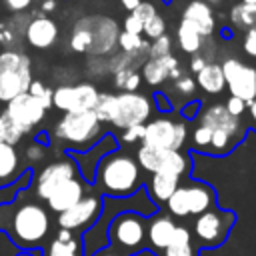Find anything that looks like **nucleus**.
<instances>
[{
    "label": "nucleus",
    "mask_w": 256,
    "mask_h": 256,
    "mask_svg": "<svg viewBox=\"0 0 256 256\" xmlns=\"http://www.w3.org/2000/svg\"><path fill=\"white\" fill-rule=\"evenodd\" d=\"M188 138V128L180 120L168 116H158L144 124V146L162 148V150H182Z\"/></svg>",
    "instance_id": "9d476101"
},
{
    "label": "nucleus",
    "mask_w": 256,
    "mask_h": 256,
    "mask_svg": "<svg viewBox=\"0 0 256 256\" xmlns=\"http://www.w3.org/2000/svg\"><path fill=\"white\" fill-rule=\"evenodd\" d=\"M32 2H34V0H32ZM40 2H42V0H40Z\"/></svg>",
    "instance_id": "e2e57ef3"
},
{
    "label": "nucleus",
    "mask_w": 256,
    "mask_h": 256,
    "mask_svg": "<svg viewBox=\"0 0 256 256\" xmlns=\"http://www.w3.org/2000/svg\"><path fill=\"white\" fill-rule=\"evenodd\" d=\"M92 256H124V254H120L118 250H114L112 246H102L100 250H96Z\"/></svg>",
    "instance_id": "5fc2aeb1"
},
{
    "label": "nucleus",
    "mask_w": 256,
    "mask_h": 256,
    "mask_svg": "<svg viewBox=\"0 0 256 256\" xmlns=\"http://www.w3.org/2000/svg\"><path fill=\"white\" fill-rule=\"evenodd\" d=\"M132 14H134L138 20H142V22L146 24V22H148V20H152L158 12H156V6H154L152 2H142V4L132 12Z\"/></svg>",
    "instance_id": "c03bdc74"
},
{
    "label": "nucleus",
    "mask_w": 256,
    "mask_h": 256,
    "mask_svg": "<svg viewBox=\"0 0 256 256\" xmlns=\"http://www.w3.org/2000/svg\"><path fill=\"white\" fill-rule=\"evenodd\" d=\"M14 256H42V252L40 250H20Z\"/></svg>",
    "instance_id": "13d9d810"
},
{
    "label": "nucleus",
    "mask_w": 256,
    "mask_h": 256,
    "mask_svg": "<svg viewBox=\"0 0 256 256\" xmlns=\"http://www.w3.org/2000/svg\"><path fill=\"white\" fill-rule=\"evenodd\" d=\"M52 136L70 146V152H86L102 138V122L94 110L66 112L54 126Z\"/></svg>",
    "instance_id": "7ed1b4c3"
},
{
    "label": "nucleus",
    "mask_w": 256,
    "mask_h": 256,
    "mask_svg": "<svg viewBox=\"0 0 256 256\" xmlns=\"http://www.w3.org/2000/svg\"><path fill=\"white\" fill-rule=\"evenodd\" d=\"M210 140H212V130L208 126H202L198 124L192 132V148L196 152H208V146H210Z\"/></svg>",
    "instance_id": "e433bc0d"
},
{
    "label": "nucleus",
    "mask_w": 256,
    "mask_h": 256,
    "mask_svg": "<svg viewBox=\"0 0 256 256\" xmlns=\"http://www.w3.org/2000/svg\"><path fill=\"white\" fill-rule=\"evenodd\" d=\"M178 58L176 56H164V58H148L142 64V78L146 80V84L150 86H160L166 80H170L172 72L178 70Z\"/></svg>",
    "instance_id": "5701e85b"
},
{
    "label": "nucleus",
    "mask_w": 256,
    "mask_h": 256,
    "mask_svg": "<svg viewBox=\"0 0 256 256\" xmlns=\"http://www.w3.org/2000/svg\"><path fill=\"white\" fill-rule=\"evenodd\" d=\"M56 6H58V0H42V2H40V12H42L44 16H48L50 12L56 10Z\"/></svg>",
    "instance_id": "864d4df0"
},
{
    "label": "nucleus",
    "mask_w": 256,
    "mask_h": 256,
    "mask_svg": "<svg viewBox=\"0 0 256 256\" xmlns=\"http://www.w3.org/2000/svg\"><path fill=\"white\" fill-rule=\"evenodd\" d=\"M2 126H4V114H0V130H2Z\"/></svg>",
    "instance_id": "052dcab7"
},
{
    "label": "nucleus",
    "mask_w": 256,
    "mask_h": 256,
    "mask_svg": "<svg viewBox=\"0 0 256 256\" xmlns=\"http://www.w3.org/2000/svg\"><path fill=\"white\" fill-rule=\"evenodd\" d=\"M50 226L52 224H50L48 210L38 202H26L14 210L8 234L18 248L32 250L42 246L52 236Z\"/></svg>",
    "instance_id": "f03ea898"
},
{
    "label": "nucleus",
    "mask_w": 256,
    "mask_h": 256,
    "mask_svg": "<svg viewBox=\"0 0 256 256\" xmlns=\"http://www.w3.org/2000/svg\"><path fill=\"white\" fill-rule=\"evenodd\" d=\"M70 48L78 54H84V52L92 50V30H90L86 18L82 22H78V26L74 28V32L70 36Z\"/></svg>",
    "instance_id": "c85d7f7f"
},
{
    "label": "nucleus",
    "mask_w": 256,
    "mask_h": 256,
    "mask_svg": "<svg viewBox=\"0 0 256 256\" xmlns=\"http://www.w3.org/2000/svg\"><path fill=\"white\" fill-rule=\"evenodd\" d=\"M102 212H104V198L100 194H84V198L78 204L56 216V224L60 230H68L82 236L102 216Z\"/></svg>",
    "instance_id": "9b49d317"
},
{
    "label": "nucleus",
    "mask_w": 256,
    "mask_h": 256,
    "mask_svg": "<svg viewBox=\"0 0 256 256\" xmlns=\"http://www.w3.org/2000/svg\"><path fill=\"white\" fill-rule=\"evenodd\" d=\"M224 106H226V110H228L234 118H240V116L246 112V106H248V104H246L244 100L236 98V96H230V98L226 100V104H224Z\"/></svg>",
    "instance_id": "49530a36"
},
{
    "label": "nucleus",
    "mask_w": 256,
    "mask_h": 256,
    "mask_svg": "<svg viewBox=\"0 0 256 256\" xmlns=\"http://www.w3.org/2000/svg\"><path fill=\"white\" fill-rule=\"evenodd\" d=\"M234 224H236V212L234 210H224V208L214 206V208H210L204 214L194 218L192 228H190L192 240L200 250L220 248L228 240Z\"/></svg>",
    "instance_id": "423d86ee"
},
{
    "label": "nucleus",
    "mask_w": 256,
    "mask_h": 256,
    "mask_svg": "<svg viewBox=\"0 0 256 256\" xmlns=\"http://www.w3.org/2000/svg\"><path fill=\"white\" fill-rule=\"evenodd\" d=\"M32 68L24 70H6L0 72V102H10L16 96L28 92L32 84Z\"/></svg>",
    "instance_id": "aec40b11"
},
{
    "label": "nucleus",
    "mask_w": 256,
    "mask_h": 256,
    "mask_svg": "<svg viewBox=\"0 0 256 256\" xmlns=\"http://www.w3.org/2000/svg\"><path fill=\"white\" fill-rule=\"evenodd\" d=\"M154 104L146 94L140 92H118L112 100V118L110 124L124 130L130 126L146 124L152 116Z\"/></svg>",
    "instance_id": "6e6552de"
},
{
    "label": "nucleus",
    "mask_w": 256,
    "mask_h": 256,
    "mask_svg": "<svg viewBox=\"0 0 256 256\" xmlns=\"http://www.w3.org/2000/svg\"><path fill=\"white\" fill-rule=\"evenodd\" d=\"M230 22L238 28V30H256V4H236L230 10Z\"/></svg>",
    "instance_id": "cd10ccee"
},
{
    "label": "nucleus",
    "mask_w": 256,
    "mask_h": 256,
    "mask_svg": "<svg viewBox=\"0 0 256 256\" xmlns=\"http://www.w3.org/2000/svg\"><path fill=\"white\" fill-rule=\"evenodd\" d=\"M2 2L12 14H20L32 6V0H2Z\"/></svg>",
    "instance_id": "09e8293b"
},
{
    "label": "nucleus",
    "mask_w": 256,
    "mask_h": 256,
    "mask_svg": "<svg viewBox=\"0 0 256 256\" xmlns=\"http://www.w3.org/2000/svg\"><path fill=\"white\" fill-rule=\"evenodd\" d=\"M78 174H80V170H78L76 160H72L70 154H64L62 158H58V160L46 164V166L38 172L36 182H34V192H36V196H38L40 200L46 202V200L50 198V194H52L60 184H64V182H68V180H72V178H78Z\"/></svg>",
    "instance_id": "ddd939ff"
},
{
    "label": "nucleus",
    "mask_w": 256,
    "mask_h": 256,
    "mask_svg": "<svg viewBox=\"0 0 256 256\" xmlns=\"http://www.w3.org/2000/svg\"><path fill=\"white\" fill-rule=\"evenodd\" d=\"M4 114V112H2ZM26 132L20 128V126H16L12 120H8L6 116H4V126H2V130H0V142H6V144H10V146H16L20 140H22V136H24Z\"/></svg>",
    "instance_id": "c9c22d12"
},
{
    "label": "nucleus",
    "mask_w": 256,
    "mask_h": 256,
    "mask_svg": "<svg viewBox=\"0 0 256 256\" xmlns=\"http://www.w3.org/2000/svg\"><path fill=\"white\" fill-rule=\"evenodd\" d=\"M112 100H114V94H110V92H100L98 104H96V108H94L96 118H98L100 122H108V124H110V118H112Z\"/></svg>",
    "instance_id": "4c0bfd02"
},
{
    "label": "nucleus",
    "mask_w": 256,
    "mask_h": 256,
    "mask_svg": "<svg viewBox=\"0 0 256 256\" xmlns=\"http://www.w3.org/2000/svg\"><path fill=\"white\" fill-rule=\"evenodd\" d=\"M244 4H256V0H242Z\"/></svg>",
    "instance_id": "680f3d73"
},
{
    "label": "nucleus",
    "mask_w": 256,
    "mask_h": 256,
    "mask_svg": "<svg viewBox=\"0 0 256 256\" xmlns=\"http://www.w3.org/2000/svg\"><path fill=\"white\" fill-rule=\"evenodd\" d=\"M4 116L8 120H12L16 126H20L28 134L34 126H38L44 120L46 110H44V106L34 96H30L28 92H24V94L16 96L14 100H10L6 104Z\"/></svg>",
    "instance_id": "2eb2a0df"
},
{
    "label": "nucleus",
    "mask_w": 256,
    "mask_h": 256,
    "mask_svg": "<svg viewBox=\"0 0 256 256\" xmlns=\"http://www.w3.org/2000/svg\"><path fill=\"white\" fill-rule=\"evenodd\" d=\"M42 256H84V242L78 234L60 230L54 232L40 248Z\"/></svg>",
    "instance_id": "6ab92c4d"
},
{
    "label": "nucleus",
    "mask_w": 256,
    "mask_h": 256,
    "mask_svg": "<svg viewBox=\"0 0 256 256\" xmlns=\"http://www.w3.org/2000/svg\"><path fill=\"white\" fill-rule=\"evenodd\" d=\"M172 86H174L176 92H180V94H184V96H192V94L196 92V80L190 78V76H182V78L174 80Z\"/></svg>",
    "instance_id": "37998d69"
},
{
    "label": "nucleus",
    "mask_w": 256,
    "mask_h": 256,
    "mask_svg": "<svg viewBox=\"0 0 256 256\" xmlns=\"http://www.w3.org/2000/svg\"><path fill=\"white\" fill-rule=\"evenodd\" d=\"M188 238H192L190 228L178 224L176 218H172L166 210L154 212L150 218H146V248L154 254Z\"/></svg>",
    "instance_id": "1a4fd4ad"
},
{
    "label": "nucleus",
    "mask_w": 256,
    "mask_h": 256,
    "mask_svg": "<svg viewBox=\"0 0 256 256\" xmlns=\"http://www.w3.org/2000/svg\"><path fill=\"white\" fill-rule=\"evenodd\" d=\"M170 50H172V40H170L168 34H164V36L150 42L148 56L150 58H164V56H170Z\"/></svg>",
    "instance_id": "58836bf2"
},
{
    "label": "nucleus",
    "mask_w": 256,
    "mask_h": 256,
    "mask_svg": "<svg viewBox=\"0 0 256 256\" xmlns=\"http://www.w3.org/2000/svg\"><path fill=\"white\" fill-rule=\"evenodd\" d=\"M176 40H178V46L182 52L186 54H200V48H202V34L186 20H180L178 22V28H176Z\"/></svg>",
    "instance_id": "a878e982"
},
{
    "label": "nucleus",
    "mask_w": 256,
    "mask_h": 256,
    "mask_svg": "<svg viewBox=\"0 0 256 256\" xmlns=\"http://www.w3.org/2000/svg\"><path fill=\"white\" fill-rule=\"evenodd\" d=\"M144 184L142 168L136 162V156H130L124 150H114L106 154L94 172V186L100 196L126 198L136 194Z\"/></svg>",
    "instance_id": "f257e3e1"
},
{
    "label": "nucleus",
    "mask_w": 256,
    "mask_h": 256,
    "mask_svg": "<svg viewBox=\"0 0 256 256\" xmlns=\"http://www.w3.org/2000/svg\"><path fill=\"white\" fill-rule=\"evenodd\" d=\"M248 108H250V118H252V128L256 130V100H254V102H250V104H248Z\"/></svg>",
    "instance_id": "4d7b16f0"
},
{
    "label": "nucleus",
    "mask_w": 256,
    "mask_h": 256,
    "mask_svg": "<svg viewBox=\"0 0 256 256\" xmlns=\"http://www.w3.org/2000/svg\"><path fill=\"white\" fill-rule=\"evenodd\" d=\"M30 178H32V174H30V170H26L24 174L16 176V180L2 184L0 186V204H10L12 200H16V194L30 184Z\"/></svg>",
    "instance_id": "473e14b6"
},
{
    "label": "nucleus",
    "mask_w": 256,
    "mask_h": 256,
    "mask_svg": "<svg viewBox=\"0 0 256 256\" xmlns=\"http://www.w3.org/2000/svg\"><path fill=\"white\" fill-rule=\"evenodd\" d=\"M108 246L124 256H134L146 248V218L134 210H122L106 228Z\"/></svg>",
    "instance_id": "39448f33"
},
{
    "label": "nucleus",
    "mask_w": 256,
    "mask_h": 256,
    "mask_svg": "<svg viewBox=\"0 0 256 256\" xmlns=\"http://www.w3.org/2000/svg\"><path fill=\"white\" fill-rule=\"evenodd\" d=\"M118 46H120V50L124 52V54H130V56H138V54H142V52H146L148 54V50H150V42H146L142 36H138V34H128V32H120L118 34Z\"/></svg>",
    "instance_id": "c756f323"
},
{
    "label": "nucleus",
    "mask_w": 256,
    "mask_h": 256,
    "mask_svg": "<svg viewBox=\"0 0 256 256\" xmlns=\"http://www.w3.org/2000/svg\"><path fill=\"white\" fill-rule=\"evenodd\" d=\"M30 22V14H14L12 18L0 22V46L6 50H16L24 40L26 26Z\"/></svg>",
    "instance_id": "b1692460"
},
{
    "label": "nucleus",
    "mask_w": 256,
    "mask_h": 256,
    "mask_svg": "<svg viewBox=\"0 0 256 256\" xmlns=\"http://www.w3.org/2000/svg\"><path fill=\"white\" fill-rule=\"evenodd\" d=\"M164 34H166V20L160 14H156L152 20H148L144 24V36L148 40H156V38H160Z\"/></svg>",
    "instance_id": "ea45409f"
},
{
    "label": "nucleus",
    "mask_w": 256,
    "mask_h": 256,
    "mask_svg": "<svg viewBox=\"0 0 256 256\" xmlns=\"http://www.w3.org/2000/svg\"><path fill=\"white\" fill-rule=\"evenodd\" d=\"M122 26H124V32H128V34H138V36H142V32H144V22L138 20L134 14H128V16L124 18Z\"/></svg>",
    "instance_id": "a18cd8bd"
},
{
    "label": "nucleus",
    "mask_w": 256,
    "mask_h": 256,
    "mask_svg": "<svg viewBox=\"0 0 256 256\" xmlns=\"http://www.w3.org/2000/svg\"><path fill=\"white\" fill-rule=\"evenodd\" d=\"M196 86H200L204 92L208 94H220L226 88V80H224V72L222 66L216 62H208L198 74H196Z\"/></svg>",
    "instance_id": "393cba45"
},
{
    "label": "nucleus",
    "mask_w": 256,
    "mask_h": 256,
    "mask_svg": "<svg viewBox=\"0 0 256 256\" xmlns=\"http://www.w3.org/2000/svg\"><path fill=\"white\" fill-rule=\"evenodd\" d=\"M214 206H218L216 190L202 180L186 178L180 182L176 192L166 202V212L176 220L178 218H196Z\"/></svg>",
    "instance_id": "20e7f679"
},
{
    "label": "nucleus",
    "mask_w": 256,
    "mask_h": 256,
    "mask_svg": "<svg viewBox=\"0 0 256 256\" xmlns=\"http://www.w3.org/2000/svg\"><path fill=\"white\" fill-rule=\"evenodd\" d=\"M200 116V124L208 126L212 130H224L228 134H232L234 138L242 140L244 138V126L240 122V118H234L224 104H210L206 110H202Z\"/></svg>",
    "instance_id": "f3484780"
},
{
    "label": "nucleus",
    "mask_w": 256,
    "mask_h": 256,
    "mask_svg": "<svg viewBox=\"0 0 256 256\" xmlns=\"http://www.w3.org/2000/svg\"><path fill=\"white\" fill-rule=\"evenodd\" d=\"M206 64H208V60H206L202 54H194V56H192V60H190V70H192L194 74H198Z\"/></svg>",
    "instance_id": "3c124183"
},
{
    "label": "nucleus",
    "mask_w": 256,
    "mask_h": 256,
    "mask_svg": "<svg viewBox=\"0 0 256 256\" xmlns=\"http://www.w3.org/2000/svg\"><path fill=\"white\" fill-rule=\"evenodd\" d=\"M198 112H200V102H190V104H186V106H182V116L184 118H196L198 116Z\"/></svg>",
    "instance_id": "8fccbe9b"
},
{
    "label": "nucleus",
    "mask_w": 256,
    "mask_h": 256,
    "mask_svg": "<svg viewBox=\"0 0 256 256\" xmlns=\"http://www.w3.org/2000/svg\"><path fill=\"white\" fill-rule=\"evenodd\" d=\"M204 2H206V4H208V6H212V4H220V2H222V0H204Z\"/></svg>",
    "instance_id": "bf43d9fd"
},
{
    "label": "nucleus",
    "mask_w": 256,
    "mask_h": 256,
    "mask_svg": "<svg viewBox=\"0 0 256 256\" xmlns=\"http://www.w3.org/2000/svg\"><path fill=\"white\" fill-rule=\"evenodd\" d=\"M32 68L30 56L20 52V50H2L0 52V72L6 70H24Z\"/></svg>",
    "instance_id": "2f4dec72"
},
{
    "label": "nucleus",
    "mask_w": 256,
    "mask_h": 256,
    "mask_svg": "<svg viewBox=\"0 0 256 256\" xmlns=\"http://www.w3.org/2000/svg\"><path fill=\"white\" fill-rule=\"evenodd\" d=\"M136 162L148 174H174L188 178L192 170V160L182 150H162L140 144L136 150Z\"/></svg>",
    "instance_id": "0eeeda50"
},
{
    "label": "nucleus",
    "mask_w": 256,
    "mask_h": 256,
    "mask_svg": "<svg viewBox=\"0 0 256 256\" xmlns=\"http://www.w3.org/2000/svg\"><path fill=\"white\" fill-rule=\"evenodd\" d=\"M182 180H186V178H180L174 174H150V178L146 182V194L154 206H166V202L176 192V188L180 186Z\"/></svg>",
    "instance_id": "4be33fe9"
},
{
    "label": "nucleus",
    "mask_w": 256,
    "mask_h": 256,
    "mask_svg": "<svg viewBox=\"0 0 256 256\" xmlns=\"http://www.w3.org/2000/svg\"><path fill=\"white\" fill-rule=\"evenodd\" d=\"M28 94L34 96V98L44 106V110H50V108H52L54 90H52L48 84H44L42 80H32V84H30V88H28Z\"/></svg>",
    "instance_id": "f704fd0d"
},
{
    "label": "nucleus",
    "mask_w": 256,
    "mask_h": 256,
    "mask_svg": "<svg viewBox=\"0 0 256 256\" xmlns=\"http://www.w3.org/2000/svg\"><path fill=\"white\" fill-rule=\"evenodd\" d=\"M18 152L16 146H10L6 142H0V182L8 184L14 180L18 172Z\"/></svg>",
    "instance_id": "bb28decb"
},
{
    "label": "nucleus",
    "mask_w": 256,
    "mask_h": 256,
    "mask_svg": "<svg viewBox=\"0 0 256 256\" xmlns=\"http://www.w3.org/2000/svg\"><path fill=\"white\" fill-rule=\"evenodd\" d=\"M220 66H222L230 96H236L246 104L254 102L256 100V68L244 64L238 58H228Z\"/></svg>",
    "instance_id": "4468645a"
},
{
    "label": "nucleus",
    "mask_w": 256,
    "mask_h": 256,
    "mask_svg": "<svg viewBox=\"0 0 256 256\" xmlns=\"http://www.w3.org/2000/svg\"><path fill=\"white\" fill-rule=\"evenodd\" d=\"M182 20L190 22L200 34L202 38L204 36H210L216 28V18H214V12H212V6H208L204 0H192L186 4L184 12H182Z\"/></svg>",
    "instance_id": "412c9836"
},
{
    "label": "nucleus",
    "mask_w": 256,
    "mask_h": 256,
    "mask_svg": "<svg viewBox=\"0 0 256 256\" xmlns=\"http://www.w3.org/2000/svg\"><path fill=\"white\" fill-rule=\"evenodd\" d=\"M142 84V74L136 68H122L114 72V86L120 92H138Z\"/></svg>",
    "instance_id": "7c9ffc66"
},
{
    "label": "nucleus",
    "mask_w": 256,
    "mask_h": 256,
    "mask_svg": "<svg viewBox=\"0 0 256 256\" xmlns=\"http://www.w3.org/2000/svg\"><path fill=\"white\" fill-rule=\"evenodd\" d=\"M58 34H60V28L54 18L38 16V18H30L26 32H24V40L28 46L36 50H48L56 44Z\"/></svg>",
    "instance_id": "dca6fc26"
},
{
    "label": "nucleus",
    "mask_w": 256,
    "mask_h": 256,
    "mask_svg": "<svg viewBox=\"0 0 256 256\" xmlns=\"http://www.w3.org/2000/svg\"><path fill=\"white\" fill-rule=\"evenodd\" d=\"M156 256H200V248L194 244L192 238H188V240H182L178 244H172V246L164 248Z\"/></svg>",
    "instance_id": "72a5a7b5"
},
{
    "label": "nucleus",
    "mask_w": 256,
    "mask_h": 256,
    "mask_svg": "<svg viewBox=\"0 0 256 256\" xmlns=\"http://www.w3.org/2000/svg\"><path fill=\"white\" fill-rule=\"evenodd\" d=\"M154 102H156V106L160 108V112H168V110H170V102L166 100V94H164V92H156V94H154Z\"/></svg>",
    "instance_id": "603ef678"
},
{
    "label": "nucleus",
    "mask_w": 256,
    "mask_h": 256,
    "mask_svg": "<svg viewBox=\"0 0 256 256\" xmlns=\"http://www.w3.org/2000/svg\"><path fill=\"white\" fill-rule=\"evenodd\" d=\"M100 92L92 82H78V84H62L54 88L52 106L66 112H88L94 110L98 104Z\"/></svg>",
    "instance_id": "f8f14e48"
},
{
    "label": "nucleus",
    "mask_w": 256,
    "mask_h": 256,
    "mask_svg": "<svg viewBox=\"0 0 256 256\" xmlns=\"http://www.w3.org/2000/svg\"><path fill=\"white\" fill-rule=\"evenodd\" d=\"M24 156H26V160H30L32 164L44 160V156H46V144H42L40 140L30 142V144L26 146V150H24Z\"/></svg>",
    "instance_id": "a19ab883"
},
{
    "label": "nucleus",
    "mask_w": 256,
    "mask_h": 256,
    "mask_svg": "<svg viewBox=\"0 0 256 256\" xmlns=\"http://www.w3.org/2000/svg\"><path fill=\"white\" fill-rule=\"evenodd\" d=\"M144 138V124L140 126H130V128H124L122 134H120V142L124 144H134V142H142Z\"/></svg>",
    "instance_id": "79ce46f5"
},
{
    "label": "nucleus",
    "mask_w": 256,
    "mask_h": 256,
    "mask_svg": "<svg viewBox=\"0 0 256 256\" xmlns=\"http://www.w3.org/2000/svg\"><path fill=\"white\" fill-rule=\"evenodd\" d=\"M86 194V186H84V180L82 178H72L64 184H60L52 194L50 198L46 200L48 204V210L54 212L56 216L62 214L64 210L72 208L74 204H78Z\"/></svg>",
    "instance_id": "a211bd4d"
},
{
    "label": "nucleus",
    "mask_w": 256,
    "mask_h": 256,
    "mask_svg": "<svg viewBox=\"0 0 256 256\" xmlns=\"http://www.w3.org/2000/svg\"><path fill=\"white\" fill-rule=\"evenodd\" d=\"M242 48L248 56L256 58V30H248L244 34V42H242Z\"/></svg>",
    "instance_id": "de8ad7c7"
},
{
    "label": "nucleus",
    "mask_w": 256,
    "mask_h": 256,
    "mask_svg": "<svg viewBox=\"0 0 256 256\" xmlns=\"http://www.w3.org/2000/svg\"><path fill=\"white\" fill-rule=\"evenodd\" d=\"M120 4H122L124 10H128V12L132 14V12L142 4V0H120Z\"/></svg>",
    "instance_id": "6e6d98bb"
}]
</instances>
